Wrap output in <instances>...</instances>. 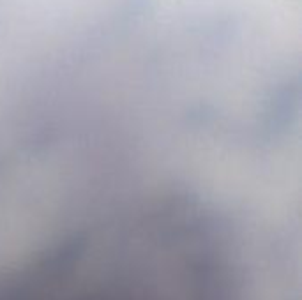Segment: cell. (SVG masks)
<instances>
[{"instance_id": "cell-1", "label": "cell", "mask_w": 302, "mask_h": 300, "mask_svg": "<svg viewBox=\"0 0 302 300\" xmlns=\"http://www.w3.org/2000/svg\"><path fill=\"white\" fill-rule=\"evenodd\" d=\"M53 265L41 270L36 281L14 288L12 295L4 300H166L168 297H157L156 291H148L141 283H115L104 279V272L90 265L87 268V258L67 256L57 258Z\"/></svg>"}]
</instances>
